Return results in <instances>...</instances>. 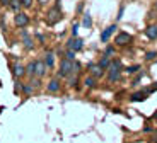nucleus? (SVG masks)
<instances>
[{
  "instance_id": "obj_1",
  "label": "nucleus",
  "mask_w": 157,
  "mask_h": 143,
  "mask_svg": "<svg viewBox=\"0 0 157 143\" xmlns=\"http://www.w3.org/2000/svg\"><path fill=\"white\" fill-rule=\"evenodd\" d=\"M62 19H63V14H62V9H60V0H56V4L53 7H50L46 12V22L48 26H55Z\"/></svg>"
},
{
  "instance_id": "obj_2",
  "label": "nucleus",
  "mask_w": 157,
  "mask_h": 143,
  "mask_svg": "<svg viewBox=\"0 0 157 143\" xmlns=\"http://www.w3.org/2000/svg\"><path fill=\"white\" fill-rule=\"evenodd\" d=\"M12 24L16 29H26V27L31 24V16H29L26 10H19L14 14V19H12Z\"/></svg>"
},
{
  "instance_id": "obj_3",
  "label": "nucleus",
  "mask_w": 157,
  "mask_h": 143,
  "mask_svg": "<svg viewBox=\"0 0 157 143\" xmlns=\"http://www.w3.org/2000/svg\"><path fill=\"white\" fill-rule=\"evenodd\" d=\"M72 66H74V62L72 60L63 58L60 62V70H58V77H68L72 73Z\"/></svg>"
},
{
  "instance_id": "obj_4",
  "label": "nucleus",
  "mask_w": 157,
  "mask_h": 143,
  "mask_svg": "<svg viewBox=\"0 0 157 143\" xmlns=\"http://www.w3.org/2000/svg\"><path fill=\"white\" fill-rule=\"evenodd\" d=\"M10 73L14 78H22L24 75H26V66L22 65V63L16 62V63H12L10 65Z\"/></svg>"
},
{
  "instance_id": "obj_5",
  "label": "nucleus",
  "mask_w": 157,
  "mask_h": 143,
  "mask_svg": "<svg viewBox=\"0 0 157 143\" xmlns=\"http://www.w3.org/2000/svg\"><path fill=\"white\" fill-rule=\"evenodd\" d=\"M21 41H22V46L26 48V50H33V48H34V39L31 38V36H29V32L26 31V29H21Z\"/></svg>"
},
{
  "instance_id": "obj_6",
  "label": "nucleus",
  "mask_w": 157,
  "mask_h": 143,
  "mask_svg": "<svg viewBox=\"0 0 157 143\" xmlns=\"http://www.w3.org/2000/svg\"><path fill=\"white\" fill-rule=\"evenodd\" d=\"M67 48L77 53V51H80V50L84 48V41H82L80 38H74V36H72V38L67 41Z\"/></svg>"
},
{
  "instance_id": "obj_7",
  "label": "nucleus",
  "mask_w": 157,
  "mask_h": 143,
  "mask_svg": "<svg viewBox=\"0 0 157 143\" xmlns=\"http://www.w3.org/2000/svg\"><path fill=\"white\" fill-rule=\"evenodd\" d=\"M116 29H118L116 24H111V26H108L106 29L101 32V41H102V43H108V41H109V38H111V34H113Z\"/></svg>"
},
{
  "instance_id": "obj_8",
  "label": "nucleus",
  "mask_w": 157,
  "mask_h": 143,
  "mask_svg": "<svg viewBox=\"0 0 157 143\" xmlns=\"http://www.w3.org/2000/svg\"><path fill=\"white\" fill-rule=\"evenodd\" d=\"M132 41V36L128 34V32H120V34L114 38V43H116L118 46H125L126 43Z\"/></svg>"
},
{
  "instance_id": "obj_9",
  "label": "nucleus",
  "mask_w": 157,
  "mask_h": 143,
  "mask_svg": "<svg viewBox=\"0 0 157 143\" xmlns=\"http://www.w3.org/2000/svg\"><path fill=\"white\" fill-rule=\"evenodd\" d=\"M46 90H48V92H51V94L58 92V90H60V80H58V78H51V80L48 82V85H46Z\"/></svg>"
},
{
  "instance_id": "obj_10",
  "label": "nucleus",
  "mask_w": 157,
  "mask_h": 143,
  "mask_svg": "<svg viewBox=\"0 0 157 143\" xmlns=\"http://www.w3.org/2000/svg\"><path fill=\"white\" fill-rule=\"evenodd\" d=\"M7 9L12 12V14H16V12H19V10H24L22 2H21V0H10V4H9Z\"/></svg>"
},
{
  "instance_id": "obj_11",
  "label": "nucleus",
  "mask_w": 157,
  "mask_h": 143,
  "mask_svg": "<svg viewBox=\"0 0 157 143\" xmlns=\"http://www.w3.org/2000/svg\"><path fill=\"white\" fill-rule=\"evenodd\" d=\"M46 65H44V62L43 60H36V73L34 75H38V77H43L44 73H46Z\"/></svg>"
},
{
  "instance_id": "obj_12",
  "label": "nucleus",
  "mask_w": 157,
  "mask_h": 143,
  "mask_svg": "<svg viewBox=\"0 0 157 143\" xmlns=\"http://www.w3.org/2000/svg\"><path fill=\"white\" fill-rule=\"evenodd\" d=\"M43 62H44V65H46V68L51 70L53 66H55V55L51 53V51H50V53H46V55H44V60H43Z\"/></svg>"
},
{
  "instance_id": "obj_13",
  "label": "nucleus",
  "mask_w": 157,
  "mask_h": 143,
  "mask_svg": "<svg viewBox=\"0 0 157 143\" xmlns=\"http://www.w3.org/2000/svg\"><path fill=\"white\" fill-rule=\"evenodd\" d=\"M89 72H90V75L94 78H99L102 75V68L99 65H89Z\"/></svg>"
},
{
  "instance_id": "obj_14",
  "label": "nucleus",
  "mask_w": 157,
  "mask_h": 143,
  "mask_svg": "<svg viewBox=\"0 0 157 143\" xmlns=\"http://www.w3.org/2000/svg\"><path fill=\"white\" fill-rule=\"evenodd\" d=\"M36 73V60H31V62L26 65V75L28 77H33Z\"/></svg>"
},
{
  "instance_id": "obj_15",
  "label": "nucleus",
  "mask_w": 157,
  "mask_h": 143,
  "mask_svg": "<svg viewBox=\"0 0 157 143\" xmlns=\"http://www.w3.org/2000/svg\"><path fill=\"white\" fill-rule=\"evenodd\" d=\"M145 36L149 39H157V26H149L145 29Z\"/></svg>"
},
{
  "instance_id": "obj_16",
  "label": "nucleus",
  "mask_w": 157,
  "mask_h": 143,
  "mask_svg": "<svg viewBox=\"0 0 157 143\" xmlns=\"http://www.w3.org/2000/svg\"><path fill=\"white\" fill-rule=\"evenodd\" d=\"M147 94H149V90H145V92H135L133 96H132V101H135V102L145 101V99H147Z\"/></svg>"
},
{
  "instance_id": "obj_17",
  "label": "nucleus",
  "mask_w": 157,
  "mask_h": 143,
  "mask_svg": "<svg viewBox=\"0 0 157 143\" xmlns=\"http://www.w3.org/2000/svg\"><path fill=\"white\" fill-rule=\"evenodd\" d=\"M120 78V70L116 68V66H111V72H109V77H108V80L109 82H114Z\"/></svg>"
},
{
  "instance_id": "obj_18",
  "label": "nucleus",
  "mask_w": 157,
  "mask_h": 143,
  "mask_svg": "<svg viewBox=\"0 0 157 143\" xmlns=\"http://www.w3.org/2000/svg\"><path fill=\"white\" fill-rule=\"evenodd\" d=\"M82 26H84V27H87V29H89V27L92 26V19H90V14H89V12H86V14H84Z\"/></svg>"
},
{
  "instance_id": "obj_19",
  "label": "nucleus",
  "mask_w": 157,
  "mask_h": 143,
  "mask_svg": "<svg viewBox=\"0 0 157 143\" xmlns=\"http://www.w3.org/2000/svg\"><path fill=\"white\" fill-rule=\"evenodd\" d=\"M21 90H22V94L29 96L33 92V87H31V84H21Z\"/></svg>"
},
{
  "instance_id": "obj_20",
  "label": "nucleus",
  "mask_w": 157,
  "mask_h": 143,
  "mask_svg": "<svg viewBox=\"0 0 157 143\" xmlns=\"http://www.w3.org/2000/svg\"><path fill=\"white\" fill-rule=\"evenodd\" d=\"M84 84H86V87H94L96 85V78L90 75V77H86L84 78Z\"/></svg>"
},
{
  "instance_id": "obj_21",
  "label": "nucleus",
  "mask_w": 157,
  "mask_h": 143,
  "mask_svg": "<svg viewBox=\"0 0 157 143\" xmlns=\"http://www.w3.org/2000/svg\"><path fill=\"white\" fill-rule=\"evenodd\" d=\"M21 2H22L24 10H29V9H33V5H34V0H21Z\"/></svg>"
},
{
  "instance_id": "obj_22",
  "label": "nucleus",
  "mask_w": 157,
  "mask_h": 143,
  "mask_svg": "<svg viewBox=\"0 0 157 143\" xmlns=\"http://www.w3.org/2000/svg\"><path fill=\"white\" fill-rule=\"evenodd\" d=\"M98 65H99V66H101V68H102V70H104V68H108V66H109V65H111V63H109V60H108V56H104V58H102V60H101V62H99V63H98Z\"/></svg>"
},
{
  "instance_id": "obj_23",
  "label": "nucleus",
  "mask_w": 157,
  "mask_h": 143,
  "mask_svg": "<svg viewBox=\"0 0 157 143\" xmlns=\"http://www.w3.org/2000/svg\"><path fill=\"white\" fill-rule=\"evenodd\" d=\"M65 58H67V60H72V62H74V60H75V51L68 50L67 53H65Z\"/></svg>"
},
{
  "instance_id": "obj_24",
  "label": "nucleus",
  "mask_w": 157,
  "mask_h": 143,
  "mask_svg": "<svg viewBox=\"0 0 157 143\" xmlns=\"http://www.w3.org/2000/svg\"><path fill=\"white\" fill-rule=\"evenodd\" d=\"M77 34H78V24H74V26H72V36L77 38Z\"/></svg>"
},
{
  "instance_id": "obj_25",
  "label": "nucleus",
  "mask_w": 157,
  "mask_h": 143,
  "mask_svg": "<svg viewBox=\"0 0 157 143\" xmlns=\"http://www.w3.org/2000/svg\"><path fill=\"white\" fill-rule=\"evenodd\" d=\"M137 70H138V65H135V66H128V68H126V73H135Z\"/></svg>"
},
{
  "instance_id": "obj_26",
  "label": "nucleus",
  "mask_w": 157,
  "mask_h": 143,
  "mask_svg": "<svg viewBox=\"0 0 157 143\" xmlns=\"http://www.w3.org/2000/svg\"><path fill=\"white\" fill-rule=\"evenodd\" d=\"M155 56H157V53H154V51H149V53H147V56H145V58H147V60H154V58H155Z\"/></svg>"
},
{
  "instance_id": "obj_27",
  "label": "nucleus",
  "mask_w": 157,
  "mask_h": 143,
  "mask_svg": "<svg viewBox=\"0 0 157 143\" xmlns=\"http://www.w3.org/2000/svg\"><path fill=\"white\" fill-rule=\"evenodd\" d=\"M9 4H10V0H0V5H2L4 9H7Z\"/></svg>"
},
{
  "instance_id": "obj_28",
  "label": "nucleus",
  "mask_w": 157,
  "mask_h": 143,
  "mask_svg": "<svg viewBox=\"0 0 157 143\" xmlns=\"http://www.w3.org/2000/svg\"><path fill=\"white\" fill-rule=\"evenodd\" d=\"M36 39H38L39 43H44V36H43V34H39V32H36Z\"/></svg>"
},
{
  "instance_id": "obj_29",
  "label": "nucleus",
  "mask_w": 157,
  "mask_h": 143,
  "mask_svg": "<svg viewBox=\"0 0 157 143\" xmlns=\"http://www.w3.org/2000/svg\"><path fill=\"white\" fill-rule=\"evenodd\" d=\"M113 51H114V50H113V48H111V46H109V48H106V56H108V55H111V53H113Z\"/></svg>"
},
{
  "instance_id": "obj_30",
  "label": "nucleus",
  "mask_w": 157,
  "mask_h": 143,
  "mask_svg": "<svg viewBox=\"0 0 157 143\" xmlns=\"http://www.w3.org/2000/svg\"><path fill=\"white\" fill-rule=\"evenodd\" d=\"M154 119H155V121H157V112H155V114H154Z\"/></svg>"
},
{
  "instance_id": "obj_31",
  "label": "nucleus",
  "mask_w": 157,
  "mask_h": 143,
  "mask_svg": "<svg viewBox=\"0 0 157 143\" xmlns=\"http://www.w3.org/2000/svg\"><path fill=\"white\" fill-rule=\"evenodd\" d=\"M2 9H4V7H2V5H0V10H2Z\"/></svg>"
},
{
  "instance_id": "obj_32",
  "label": "nucleus",
  "mask_w": 157,
  "mask_h": 143,
  "mask_svg": "<svg viewBox=\"0 0 157 143\" xmlns=\"http://www.w3.org/2000/svg\"><path fill=\"white\" fill-rule=\"evenodd\" d=\"M155 7H157V4H155Z\"/></svg>"
}]
</instances>
